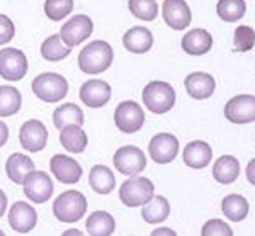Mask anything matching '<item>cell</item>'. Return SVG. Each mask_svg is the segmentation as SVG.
<instances>
[{"label":"cell","mask_w":255,"mask_h":236,"mask_svg":"<svg viewBox=\"0 0 255 236\" xmlns=\"http://www.w3.org/2000/svg\"><path fill=\"white\" fill-rule=\"evenodd\" d=\"M113 60L114 51L111 44L102 39H97L82 48L79 55V66L87 75H97V73L106 72L113 65Z\"/></svg>","instance_id":"obj_1"},{"label":"cell","mask_w":255,"mask_h":236,"mask_svg":"<svg viewBox=\"0 0 255 236\" xmlns=\"http://www.w3.org/2000/svg\"><path fill=\"white\" fill-rule=\"evenodd\" d=\"M87 213V199L79 190H67L55 199L53 214L60 223H77Z\"/></svg>","instance_id":"obj_2"},{"label":"cell","mask_w":255,"mask_h":236,"mask_svg":"<svg viewBox=\"0 0 255 236\" xmlns=\"http://www.w3.org/2000/svg\"><path fill=\"white\" fill-rule=\"evenodd\" d=\"M31 89L38 99L53 104V102H60L67 97L68 82L60 73H41L32 80Z\"/></svg>","instance_id":"obj_3"},{"label":"cell","mask_w":255,"mask_h":236,"mask_svg":"<svg viewBox=\"0 0 255 236\" xmlns=\"http://www.w3.org/2000/svg\"><path fill=\"white\" fill-rule=\"evenodd\" d=\"M155 196L153 182L146 177L131 175V179L123 182L119 189V199L126 208H141Z\"/></svg>","instance_id":"obj_4"},{"label":"cell","mask_w":255,"mask_h":236,"mask_svg":"<svg viewBox=\"0 0 255 236\" xmlns=\"http://www.w3.org/2000/svg\"><path fill=\"white\" fill-rule=\"evenodd\" d=\"M143 102L153 114H165L175 106V90L167 82H150L143 89Z\"/></svg>","instance_id":"obj_5"},{"label":"cell","mask_w":255,"mask_h":236,"mask_svg":"<svg viewBox=\"0 0 255 236\" xmlns=\"http://www.w3.org/2000/svg\"><path fill=\"white\" fill-rule=\"evenodd\" d=\"M24 196L36 204H43L51 199L55 185H53L51 177L43 170H31L22 180Z\"/></svg>","instance_id":"obj_6"},{"label":"cell","mask_w":255,"mask_h":236,"mask_svg":"<svg viewBox=\"0 0 255 236\" xmlns=\"http://www.w3.org/2000/svg\"><path fill=\"white\" fill-rule=\"evenodd\" d=\"M29 63L27 58L17 48L0 49V77L9 82H19L26 77Z\"/></svg>","instance_id":"obj_7"},{"label":"cell","mask_w":255,"mask_h":236,"mask_svg":"<svg viewBox=\"0 0 255 236\" xmlns=\"http://www.w3.org/2000/svg\"><path fill=\"white\" fill-rule=\"evenodd\" d=\"M114 167L119 173L123 175H138L146 168V156L139 148L133 146V144H128L123 146L114 153Z\"/></svg>","instance_id":"obj_8"},{"label":"cell","mask_w":255,"mask_h":236,"mask_svg":"<svg viewBox=\"0 0 255 236\" xmlns=\"http://www.w3.org/2000/svg\"><path fill=\"white\" fill-rule=\"evenodd\" d=\"M114 122H116L119 131L126 132V134H133V132L141 129V126L145 124V113L136 102L125 101L114 111Z\"/></svg>","instance_id":"obj_9"},{"label":"cell","mask_w":255,"mask_h":236,"mask_svg":"<svg viewBox=\"0 0 255 236\" xmlns=\"http://www.w3.org/2000/svg\"><path fill=\"white\" fill-rule=\"evenodd\" d=\"M94 31V22L89 15L79 14L70 17L67 22L61 26L60 36L63 39L65 44H68L70 48H75L82 44V41L89 39L90 34Z\"/></svg>","instance_id":"obj_10"},{"label":"cell","mask_w":255,"mask_h":236,"mask_svg":"<svg viewBox=\"0 0 255 236\" xmlns=\"http://www.w3.org/2000/svg\"><path fill=\"white\" fill-rule=\"evenodd\" d=\"M150 158L158 165H167L175 160L179 153V139L170 132H160L148 143Z\"/></svg>","instance_id":"obj_11"},{"label":"cell","mask_w":255,"mask_h":236,"mask_svg":"<svg viewBox=\"0 0 255 236\" xmlns=\"http://www.w3.org/2000/svg\"><path fill=\"white\" fill-rule=\"evenodd\" d=\"M19 139L27 153H38L44 150L48 143V129L38 119H31L20 126Z\"/></svg>","instance_id":"obj_12"},{"label":"cell","mask_w":255,"mask_h":236,"mask_svg":"<svg viewBox=\"0 0 255 236\" xmlns=\"http://www.w3.org/2000/svg\"><path fill=\"white\" fill-rule=\"evenodd\" d=\"M225 116L233 124H249L255 121V97L237 95L225 106Z\"/></svg>","instance_id":"obj_13"},{"label":"cell","mask_w":255,"mask_h":236,"mask_svg":"<svg viewBox=\"0 0 255 236\" xmlns=\"http://www.w3.org/2000/svg\"><path fill=\"white\" fill-rule=\"evenodd\" d=\"M162 15L167 26L174 31H184L192 20L191 7L186 3V0H163Z\"/></svg>","instance_id":"obj_14"},{"label":"cell","mask_w":255,"mask_h":236,"mask_svg":"<svg viewBox=\"0 0 255 236\" xmlns=\"http://www.w3.org/2000/svg\"><path fill=\"white\" fill-rule=\"evenodd\" d=\"M49 168H51L55 179L61 184H77L82 179V173H84L79 161L70 158L67 155L53 156L49 160Z\"/></svg>","instance_id":"obj_15"},{"label":"cell","mask_w":255,"mask_h":236,"mask_svg":"<svg viewBox=\"0 0 255 236\" xmlns=\"http://www.w3.org/2000/svg\"><path fill=\"white\" fill-rule=\"evenodd\" d=\"M38 223V213L36 209L24 201L14 202L9 211V225L15 233H29L34 230Z\"/></svg>","instance_id":"obj_16"},{"label":"cell","mask_w":255,"mask_h":236,"mask_svg":"<svg viewBox=\"0 0 255 236\" xmlns=\"http://www.w3.org/2000/svg\"><path fill=\"white\" fill-rule=\"evenodd\" d=\"M111 85L106 84L104 80H87L80 87V99L87 107L99 109L104 107L111 101Z\"/></svg>","instance_id":"obj_17"},{"label":"cell","mask_w":255,"mask_h":236,"mask_svg":"<svg viewBox=\"0 0 255 236\" xmlns=\"http://www.w3.org/2000/svg\"><path fill=\"white\" fill-rule=\"evenodd\" d=\"M186 90L187 94L191 95L196 101H204V99H209L213 94H215L216 89V82L213 75L209 73H203V72H194L191 75L186 77Z\"/></svg>","instance_id":"obj_18"},{"label":"cell","mask_w":255,"mask_h":236,"mask_svg":"<svg viewBox=\"0 0 255 236\" xmlns=\"http://www.w3.org/2000/svg\"><path fill=\"white\" fill-rule=\"evenodd\" d=\"M182 158L187 167L194 168V170H201V168L208 167V165L211 163L213 150H211V146L204 141H191L184 148Z\"/></svg>","instance_id":"obj_19"},{"label":"cell","mask_w":255,"mask_h":236,"mask_svg":"<svg viewBox=\"0 0 255 236\" xmlns=\"http://www.w3.org/2000/svg\"><path fill=\"white\" fill-rule=\"evenodd\" d=\"M213 46V38L208 31L204 29H192L184 34L182 38V49L191 56H201L206 53Z\"/></svg>","instance_id":"obj_20"},{"label":"cell","mask_w":255,"mask_h":236,"mask_svg":"<svg viewBox=\"0 0 255 236\" xmlns=\"http://www.w3.org/2000/svg\"><path fill=\"white\" fill-rule=\"evenodd\" d=\"M123 46L131 53L143 55L153 46V36L146 27H131L123 36Z\"/></svg>","instance_id":"obj_21"},{"label":"cell","mask_w":255,"mask_h":236,"mask_svg":"<svg viewBox=\"0 0 255 236\" xmlns=\"http://www.w3.org/2000/svg\"><path fill=\"white\" fill-rule=\"evenodd\" d=\"M60 143L68 153H82L87 148V134L80 124H70L60 129Z\"/></svg>","instance_id":"obj_22"},{"label":"cell","mask_w":255,"mask_h":236,"mask_svg":"<svg viewBox=\"0 0 255 236\" xmlns=\"http://www.w3.org/2000/svg\"><path fill=\"white\" fill-rule=\"evenodd\" d=\"M89 182L94 192L102 194V196L111 194L114 190V187H116V177H114L111 168L106 167V165H96V167L90 170Z\"/></svg>","instance_id":"obj_23"},{"label":"cell","mask_w":255,"mask_h":236,"mask_svg":"<svg viewBox=\"0 0 255 236\" xmlns=\"http://www.w3.org/2000/svg\"><path fill=\"white\" fill-rule=\"evenodd\" d=\"M238 175H240V163L235 156L223 155L216 160L215 167H213V177L220 182V184H233Z\"/></svg>","instance_id":"obj_24"},{"label":"cell","mask_w":255,"mask_h":236,"mask_svg":"<svg viewBox=\"0 0 255 236\" xmlns=\"http://www.w3.org/2000/svg\"><path fill=\"white\" fill-rule=\"evenodd\" d=\"M31 170H34V161L27 155H22V153H14V155H10L5 163L7 177H9L14 184H22L24 177Z\"/></svg>","instance_id":"obj_25"},{"label":"cell","mask_w":255,"mask_h":236,"mask_svg":"<svg viewBox=\"0 0 255 236\" xmlns=\"http://www.w3.org/2000/svg\"><path fill=\"white\" fill-rule=\"evenodd\" d=\"M168 214H170V204L163 196H153L141 209V216L148 225L163 223Z\"/></svg>","instance_id":"obj_26"},{"label":"cell","mask_w":255,"mask_h":236,"mask_svg":"<svg viewBox=\"0 0 255 236\" xmlns=\"http://www.w3.org/2000/svg\"><path fill=\"white\" fill-rule=\"evenodd\" d=\"M85 228H87V233L92 236H109L116 230V221L106 211H96L87 218Z\"/></svg>","instance_id":"obj_27"},{"label":"cell","mask_w":255,"mask_h":236,"mask_svg":"<svg viewBox=\"0 0 255 236\" xmlns=\"http://www.w3.org/2000/svg\"><path fill=\"white\" fill-rule=\"evenodd\" d=\"M20 106H22V95L15 87H0V118H9V116L17 114Z\"/></svg>","instance_id":"obj_28"},{"label":"cell","mask_w":255,"mask_h":236,"mask_svg":"<svg viewBox=\"0 0 255 236\" xmlns=\"http://www.w3.org/2000/svg\"><path fill=\"white\" fill-rule=\"evenodd\" d=\"M72 53V48L63 43L60 34H53L41 44V56L46 61H61Z\"/></svg>","instance_id":"obj_29"},{"label":"cell","mask_w":255,"mask_h":236,"mask_svg":"<svg viewBox=\"0 0 255 236\" xmlns=\"http://www.w3.org/2000/svg\"><path fill=\"white\" fill-rule=\"evenodd\" d=\"M53 124L56 129H63L70 124H84V113L77 104H63L53 113Z\"/></svg>","instance_id":"obj_30"},{"label":"cell","mask_w":255,"mask_h":236,"mask_svg":"<svg viewBox=\"0 0 255 236\" xmlns=\"http://www.w3.org/2000/svg\"><path fill=\"white\" fill-rule=\"evenodd\" d=\"M221 209H223V214L230 221H244L247 214H249V202L244 196L232 194V196H226L223 199Z\"/></svg>","instance_id":"obj_31"},{"label":"cell","mask_w":255,"mask_h":236,"mask_svg":"<svg viewBox=\"0 0 255 236\" xmlns=\"http://www.w3.org/2000/svg\"><path fill=\"white\" fill-rule=\"evenodd\" d=\"M218 17L225 22H237L245 15L247 3L245 0H220L216 5Z\"/></svg>","instance_id":"obj_32"},{"label":"cell","mask_w":255,"mask_h":236,"mask_svg":"<svg viewBox=\"0 0 255 236\" xmlns=\"http://www.w3.org/2000/svg\"><path fill=\"white\" fill-rule=\"evenodd\" d=\"M129 12L134 17L151 22L158 15V3L157 0H129Z\"/></svg>","instance_id":"obj_33"},{"label":"cell","mask_w":255,"mask_h":236,"mask_svg":"<svg viewBox=\"0 0 255 236\" xmlns=\"http://www.w3.org/2000/svg\"><path fill=\"white\" fill-rule=\"evenodd\" d=\"M73 10V0H46L44 2V14L51 20H61L68 17Z\"/></svg>","instance_id":"obj_34"},{"label":"cell","mask_w":255,"mask_h":236,"mask_svg":"<svg viewBox=\"0 0 255 236\" xmlns=\"http://www.w3.org/2000/svg\"><path fill=\"white\" fill-rule=\"evenodd\" d=\"M233 44H235V51L238 53L250 51L255 46V31L249 26H238L235 29Z\"/></svg>","instance_id":"obj_35"},{"label":"cell","mask_w":255,"mask_h":236,"mask_svg":"<svg viewBox=\"0 0 255 236\" xmlns=\"http://www.w3.org/2000/svg\"><path fill=\"white\" fill-rule=\"evenodd\" d=\"M201 233L204 236H232L233 231L232 228L226 225L225 221H220V219H209L206 225L203 226V230H201Z\"/></svg>","instance_id":"obj_36"},{"label":"cell","mask_w":255,"mask_h":236,"mask_svg":"<svg viewBox=\"0 0 255 236\" xmlns=\"http://www.w3.org/2000/svg\"><path fill=\"white\" fill-rule=\"evenodd\" d=\"M15 26L10 17L0 14V44H9L14 39Z\"/></svg>","instance_id":"obj_37"},{"label":"cell","mask_w":255,"mask_h":236,"mask_svg":"<svg viewBox=\"0 0 255 236\" xmlns=\"http://www.w3.org/2000/svg\"><path fill=\"white\" fill-rule=\"evenodd\" d=\"M247 180L255 185V158L250 160L249 165H247Z\"/></svg>","instance_id":"obj_38"},{"label":"cell","mask_w":255,"mask_h":236,"mask_svg":"<svg viewBox=\"0 0 255 236\" xmlns=\"http://www.w3.org/2000/svg\"><path fill=\"white\" fill-rule=\"evenodd\" d=\"M7 139H9V127H7V124L0 121V148L7 143Z\"/></svg>","instance_id":"obj_39"},{"label":"cell","mask_w":255,"mask_h":236,"mask_svg":"<svg viewBox=\"0 0 255 236\" xmlns=\"http://www.w3.org/2000/svg\"><path fill=\"white\" fill-rule=\"evenodd\" d=\"M5 209H7V196L3 194V190H0V218L3 216Z\"/></svg>","instance_id":"obj_40"},{"label":"cell","mask_w":255,"mask_h":236,"mask_svg":"<svg viewBox=\"0 0 255 236\" xmlns=\"http://www.w3.org/2000/svg\"><path fill=\"white\" fill-rule=\"evenodd\" d=\"M151 235H153V236H162V235H175V231H174V230H170V228H158V230H155Z\"/></svg>","instance_id":"obj_41"},{"label":"cell","mask_w":255,"mask_h":236,"mask_svg":"<svg viewBox=\"0 0 255 236\" xmlns=\"http://www.w3.org/2000/svg\"><path fill=\"white\" fill-rule=\"evenodd\" d=\"M63 235L65 236H77V235H82V231H79V230H68V231H65Z\"/></svg>","instance_id":"obj_42"},{"label":"cell","mask_w":255,"mask_h":236,"mask_svg":"<svg viewBox=\"0 0 255 236\" xmlns=\"http://www.w3.org/2000/svg\"><path fill=\"white\" fill-rule=\"evenodd\" d=\"M3 235H5V233H3V231H2V230H0V236H3Z\"/></svg>","instance_id":"obj_43"}]
</instances>
